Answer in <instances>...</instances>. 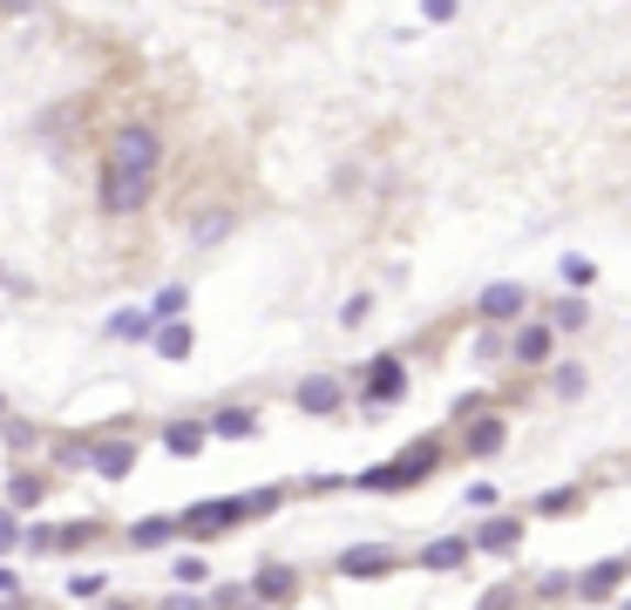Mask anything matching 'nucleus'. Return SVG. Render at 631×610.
Here are the masks:
<instances>
[{
    "instance_id": "nucleus-21",
    "label": "nucleus",
    "mask_w": 631,
    "mask_h": 610,
    "mask_svg": "<svg viewBox=\"0 0 631 610\" xmlns=\"http://www.w3.org/2000/svg\"><path fill=\"white\" fill-rule=\"evenodd\" d=\"M211 434H224V441H245V434H258V414H252V407H224V414L211 421Z\"/></svg>"
},
{
    "instance_id": "nucleus-16",
    "label": "nucleus",
    "mask_w": 631,
    "mask_h": 610,
    "mask_svg": "<svg viewBox=\"0 0 631 610\" xmlns=\"http://www.w3.org/2000/svg\"><path fill=\"white\" fill-rule=\"evenodd\" d=\"M150 340H156V353H164V359H190V346H197V333H190L184 319H156Z\"/></svg>"
},
{
    "instance_id": "nucleus-19",
    "label": "nucleus",
    "mask_w": 631,
    "mask_h": 610,
    "mask_svg": "<svg viewBox=\"0 0 631 610\" xmlns=\"http://www.w3.org/2000/svg\"><path fill=\"white\" fill-rule=\"evenodd\" d=\"M550 325H557V333H584V325H590V299L584 292L557 299V306H550Z\"/></svg>"
},
{
    "instance_id": "nucleus-13",
    "label": "nucleus",
    "mask_w": 631,
    "mask_h": 610,
    "mask_svg": "<svg viewBox=\"0 0 631 610\" xmlns=\"http://www.w3.org/2000/svg\"><path fill=\"white\" fill-rule=\"evenodd\" d=\"M204 441H211V428H204V421H170V428H164V455L197 462V455H204Z\"/></svg>"
},
{
    "instance_id": "nucleus-33",
    "label": "nucleus",
    "mask_w": 631,
    "mask_h": 610,
    "mask_svg": "<svg viewBox=\"0 0 631 610\" xmlns=\"http://www.w3.org/2000/svg\"><path fill=\"white\" fill-rule=\"evenodd\" d=\"M462 0H421V21H455Z\"/></svg>"
},
{
    "instance_id": "nucleus-25",
    "label": "nucleus",
    "mask_w": 631,
    "mask_h": 610,
    "mask_svg": "<svg viewBox=\"0 0 631 610\" xmlns=\"http://www.w3.org/2000/svg\"><path fill=\"white\" fill-rule=\"evenodd\" d=\"M184 306H190L184 285H164V292H156V306H150V319H184Z\"/></svg>"
},
{
    "instance_id": "nucleus-23",
    "label": "nucleus",
    "mask_w": 631,
    "mask_h": 610,
    "mask_svg": "<svg viewBox=\"0 0 631 610\" xmlns=\"http://www.w3.org/2000/svg\"><path fill=\"white\" fill-rule=\"evenodd\" d=\"M42 496H48L42 475H14V481H8V502H14V509H42Z\"/></svg>"
},
{
    "instance_id": "nucleus-6",
    "label": "nucleus",
    "mask_w": 631,
    "mask_h": 610,
    "mask_svg": "<svg viewBox=\"0 0 631 610\" xmlns=\"http://www.w3.org/2000/svg\"><path fill=\"white\" fill-rule=\"evenodd\" d=\"M550 346H557V325H550V319H517V340H502V353L517 366H543Z\"/></svg>"
},
{
    "instance_id": "nucleus-28",
    "label": "nucleus",
    "mask_w": 631,
    "mask_h": 610,
    "mask_svg": "<svg viewBox=\"0 0 631 610\" xmlns=\"http://www.w3.org/2000/svg\"><path fill=\"white\" fill-rule=\"evenodd\" d=\"M204 577H211L204 556H184V563H177V584H197V590H204Z\"/></svg>"
},
{
    "instance_id": "nucleus-3",
    "label": "nucleus",
    "mask_w": 631,
    "mask_h": 610,
    "mask_svg": "<svg viewBox=\"0 0 631 610\" xmlns=\"http://www.w3.org/2000/svg\"><path fill=\"white\" fill-rule=\"evenodd\" d=\"M150 177L156 170H130V163H102V184H96V203L109 218H136L150 203Z\"/></svg>"
},
{
    "instance_id": "nucleus-14",
    "label": "nucleus",
    "mask_w": 631,
    "mask_h": 610,
    "mask_svg": "<svg viewBox=\"0 0 631 610\" xmlns=\"http://www.w3.org/2000/svg\"><path fill=\"white\" fill-rule=\"evenodd\" d=\"M468 556H476V550H468V536H442V543H428L414 563H421V569H435V577H449V569H462Z\"/></svg>"
},
{
    "instance_id": "nucleus-12",
    "label": "nucleus",
    "mask_w": 631,
    "mask_h": 610,
    "mask_svg": "<svg viewBox=\"0 0 631 610\" xmlns=\"http://www.w3.org/2000/svg\"><path fill=\"white\" fill-rule=\"evenodd\" d=\"M624 569H631L624 556H605L598 569H584V577H571V590H577V597H590V603H598V597H611V590L624 584Z\"/></svg>"
},
{
    "instance_id": "nucleus-15",
    "label": "nucleus",
    "mask_w": 631,
    "mask_h": 610,
    "mask_svg": "<svg viewBox=\"0 0 631 610\" xmlns=\"http://www.w3.org/2000/svg\"><path fill=\"white\" fill-rule=\"evenodd\" d=\"M292 400L306 407V414H333V407H340V380H333V374H306Z\"/></svg>"
},
{
    "instance_id": "nucleus-1",
    "label": "nucleus",
    "mask_w": 631,
    "mask_h": 610,
    "mask_svg": "<svg viewBox=\"0 0 631 610\" xmlns=\"http://www.w3.org/2000/svg\"><path fill=\"white\" fill-rule=\"evenodd\" d=\"M279 509V488H252V496H224V502H197V509H184V515H170L184 536H224V529H239V522H258V515H272Z\"/></svg>"
},
{
    "instance_id": "nucleus-17",
    "label": "nucleus",
    "mask_w": 631,
    "mask_h": 610,
    "mask_svg": "<svg viewBox=\"0 0 631 610\" xmlns=\"http://www.w3.org/2000/svg\"><path fill=\"white\" fill-rule=\"evenodd\" d=\"M231 231H239V211H204V218H190V244H197V252L224 244Z\"/></svg>"
},
{
    "instance_id": "nucleus-8",
    "label": "nucleus",
    "mask_w": 631,
    "mask_h": 610,
    "mask_svg": "<svg viewBox=\"0 0 631 610\" xmlns=\"http://www.w3.org/2000/svg\"><path fill=\"white\" fill-rule=\"evenodd\" d=\"M476 306H483V319H489V325H502V319H523V312H530V292H523L517 278H496Z\"/></svg>"
},
{
    "instance_id": "nucleus-11",
    "label": "nucleus",
    "mask_w": 631,
    "mask_h": 610,
    "mask_svg": "<svg viewBox=\"0 0 631 610\" xmlns=\"http://www.w3.org/2000/svg\"><path fill=\"white\" fill-rule=\"evenodd\" d=\"M245 590H252V603H286V597L299 590V569H286V563H265V569H258V577H252Z\"/></svg>"
},
{
    "instance_id": "nucleus-26",
    "label": "nucleus",
    "mask_w": 631,
    "mask_h": 610,
    "mask_svg": "<svg viewBox=\"0 0 631 610\" xmlns=\"http://www.w3.org/2000/svg\"><path fill=\"white\" fill-rule=\"evenodd\" d=\"M577 502H584V488H550V496H543L536 509H543V515H571Z\"/></svg>"
},
{
    "instance_id": "nucleus-37",
    "label": "nucleus",
    "mask_w": 631,
    "mask_h": 610,
    "mask_svg": "<svg viewBox=\"0 0 631 610\" xmlns=\"http://www.w3.org/2000/svg\"><path fill=\"white\" fill-rule=\"evenodd\" d=\"M483 407H489V393H462V400H455V421H468V414H483Z\"/></svg>"
},
{
    "instance_id": "nucleus-27",
    "label": "nucleus",
    "mask_w": 631,
    "mask_h": 610,
    "mask_svg": "<svg viewBox=\"0 0 631 610\" xmlns=\"http://www.w3.org/2000/svg\"><path fill=\"white\" fill-rule=\"evenodd\" d=\"M564 285H577V292H584V285H598V265H590V258H564Z\"/></svg>"
},
{
    "instance_id": "nucleus-35",
    "label": "nucleus",
    "mask_w": 631,
    "mask_h": 610,
    "mask_svg": "<svg viewBox=\"0 0 631 610\" xmlns=\"http://www.w3.org/2000/svg\"><path fill=\"white\" fill-rule=\"evenodd\" d=\"M62 468H89V441H62Z\"/></svg>"
},
{
    "instance_id": "nucleus-38",
    "label": "nucleus",
    "mask_w": 631,
    "mask_h": 610,
    "mask_svg": "<svg viewBox=\"0 0 631 610\" xmlns=\"http://www.w3.org/2000/svg\"><path fill=\"white\" fill-rule=\"evenodd\" d=\"M42 0H0V14H34Z\"/></svg>"
},
{
    "instance_id": "nucleus-18",
    "label": "nucleus",
    "mask_w": 631,
    "mask_h": 610,
    "mask_svg": "<svg viewBox=\"0 0 631 610\" xmlns=\"http://www.w3.org/2000/svg\"><path fill=\"white\" fill-rule=\"evenodd\" d=\"M462 428H468V455H496V447L509 441V428H502L496 414H468Z\"/></svg>"
},
{
    "instance_id": "nucleus-39",
    "label": "nucleus",
    "mask_w": 631,
    "mask_h": 610,
    "mask_svg": "<svg viewBox=\"0 0 631 610\" xmlns=\"http://www.w3.org/2000/svg\"><path fill=\"white\" fill-rule=\"evenodd\" d=\"M0 414H8V400H0Z\"/></svg>"
},
{
    "instance_id": "nucleus-5",
    "label": "nucleus",
    "mask_w": 631,
    "mask_h": 610,
    "mask_svg": "<svg viewBox=\"0 0 631 610\" xmlns=\"http://www.w3.org/2000/svg\"><path fill=\"white\" fill-rule=\"evenodd\" d=\"M401 393H408V366L394 359V353L367 359V374H361V400H367V407H394Z\"/></svg>"
},
{
    "instance_id": "nucleus-9",
    "label": "nucleus",
    "mask_w": 631,
    "mask_h": 610,
    "mask_svg": "<svg viewBox=\"0 0 631 610\" xmlns=\"http://www.w3.org/2000/svg\"><path fill=\"white\" fill-rule=\"evenodd\" d=\"M517 543H523V522L517 515H489L476 536H468V550H489V556H509Z\"/></svg>"
},
{
    "instance_id": "nucleus-30",
    "label": "nucleus",
    "mask_w": 631,
    "mask_h": 610,
    "mask_svg": "<svg viewBox=\"0 0 631 610\" xmlns=\"http://www.w3.org/2000/svg\"><path fill=\"white\" fill-rule=\"evenodd\" d=\"M476 353H483V359H502V333H496L489 319H483V333H476Z\"/></svg>"
},
{
    "instance_id": "nucleus-29",
    "label": "nucleus",
    "mask_w": 631,
    "mask_h": 610,
    "mask_svg": "<svg viewBox=\"0 0 631 610\" xmlns=\"http://www.w3.org/2000/svg\"><path fill=\"white\" fill-rule=\"evenodd\" d=\"M14 543H21V515H14V509H0V556H8Z\"/></svg>"
},
{
    "instance_id": "nucleus-36",
    "label": "nucleus",
    "mask_w": 631,
    "mask_h": 610,
    "mask_svg": "<svg viewBox=\"0 0 631 610\" xmlns=\"http://www.w3.org/2000/svg\"><path fill=\"white\" fill-rule=\"evenodd\" d=\"M68 597H102V577L89 569V577H68Z\"/></svg>"
},
{
    "instance_id": "nucleus-4",
    "label": "nucleus",
    "mask_w": 631,
    "mask_h": 610,
    "mask_svg": "<svg viewBox=\"0 0 631 610\" xmlns=\"http://www.w3.org/2000/svg\"><path fill=\"white\" fill-rule=\"evenodd\" d=\"M156 156H164V136H156L150 122H115V136H109V163H130V170H156Z\"/></svg>"
},
{
    "instance_id": "nucleus-7",
    "label": "nucleus",
    "mask_w": 631,
    "mask_h": 610,
    "mask_svg": "<svg viewBox=\"0 0 631 610\" xmlns=\"http://www.w3.org/2000/svg\"><path fill=\"white\" fill-rule=\"evenodd\" d=\"M136 455H143L136 441H89V468H96L102 481H130V475H136Z\"/></svg>"
},
{
    "instance_id": "nucleus-31",
    "label": "nucleus",
    "mask_w": 631,
    "mask_h": 610,
    "mask_svg": "<svg viewBox=\"0 0 631 610\" xmlns=\"http://www.w3.org/2000/svg\"><path fill=\"white\" fill-rule=\"evenodd\" d=\"M367 312H374V299H367V292H361V299H346V306H340V325H361Z\"/></svg>"
},
{
    "instance_id": "nucleus-20",
    "label": "nucleus",
    "mask_w": 631,
    "mask_h": 610,
    "mask_svg": "<svg viewBox=\"0 0 631 610\" xmlns=\"http://www.w3.org/2000/svg\"><path fill=\"white\" fill-rule=\"evenodd\" d=\"M170 536H177L170 515H143V522H130V543H136V550H156V543H170Z\"/></svg>"
},
{
    "instance_id": "nucleus-22",
    "label": "nucleus",
    "mask_w": 631,
    "mask_h": 610,
    "mask_svg": "<svg viewBox=\"0 0 631 610\" xmlns=\"http://www.w3.org/2000/svg\"><path fill=\"white\" fill-rule=\"evenodd\" d=\"M584 387H590V374H584L577 359H571V366H557V374H550V393H557V400H584Z\"/></svg>"
},
{
    "instance_id": "nucleus-32",
    "label": "nucleus",
    "mask_w": 631,
    "mask_h": 610,
    "mask_svg": "<svg viewBox=\"0 0 631 610\" xmlns=\"http://www.w3.org/2000/svg\"><path fill=\"white\" fill-rule=\"evenodd\" d=\"M21 543H27V550H55V529L34 522V529H21Z\"/></svg>"
},
{
    "instance_id": "nucleus-24",
    "label": "nucleus",
    "mask_w": 631,
    "mask_h": 610,
    "mask_svg": "<svg viewBox=\"0 0 631 610\" xmlns=\"http://www.w3.org/2000/svg\"><path fill=\"white\" fill-rule=\"evenodd\" d=\"M150 325H156L150 312H115V319H109V333H115V340H150Z\"/></svg>"
},
{
    "instance_id": "nucleus-2",
    "label": "nucleus",
    "mask_w": 631,
    "mask_h": 610,
    "mask_svg": "<svg viewBox=\"0 0 631 610\" xmlns=\"http://www.w3.org/2000/svg\"><path fill=\"white\" fill-rule=\"evenodd\" d=\"M435 468H442V441H435V434H421V441H408V447H401V455H394L387 468H367V475H361V488H387V496H394V488H414V481H428Z\"/></svg>"
},
{
    "instance_id": "nucleus-34",
    "label": "nucleus",
    "mask_w": 631,
    "mask_h": 610,
    "mask_svg": "<svg viewBox=\"0 0 631 610\" xmlns=\"http://www.w3.org/2000/svg\"><path fill=\"white\" fill-rule=\"evenodd\" d=\"M211 603H224V610H231V603H252V590H245V584H218Z\"/></svg>"
},
{
    "instance_id": "nucleus-10",
    "label": "nucleus",
    "mask_w": 631,
    "mask_h": 610,
    "mask_svg": "<svg viewBox=\"0 0 631 610\" xmlns=\"http://www.w3.org/2000/svg\"><path fill=\"white\" fill-rule=\"evenodd\" d=\"M387 569H394V550H380V543L340 550V577H387Z\"/></svg>"
}]
</instances>
